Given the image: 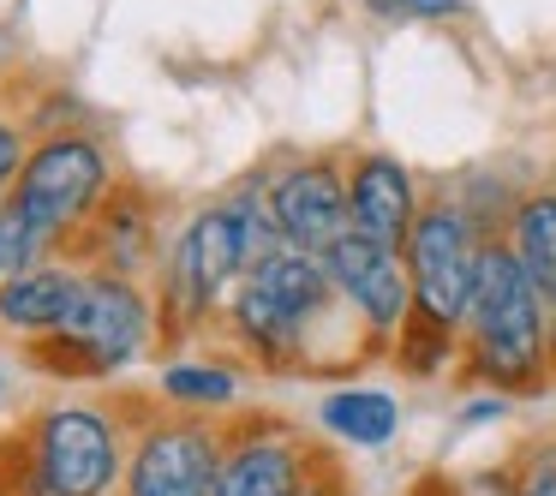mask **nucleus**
<instances>
[{
	"instance_id": "obj_15",
	"label": "nucleus",
	"mask_w": 556,
	"mask_h": 496,
	"mask_svg": "<svg viewBox=\"0 0 556 496\" xmlns=\"http://www.w3.org/2000/svg\"><path fill=\"white\" fill-rule=\"evenodd\" d=\"M317 419H324V431L348 436V443H359V448H383L401 424V407L383 389H341V395H329L324 407H317Z\"/></svg>"
},
{
	"instance_id": "obj_13",
	"label": "nucleus",
	"mask_w": 556,
	"mask_h": 496,
	"mask_svg": "<svg viewBox=\"0 0 556 496\" xmlns=\"http://www.w3.org/2000/svg\"><path fill=\"white\" fill-rule=\"evenodd\" d=\"M245 281H252L257 293H269L281 311H293L300 323H312V317L336 300V276H329V264H324V257H312V252H300V245L269 252L257 269H245Z\"/></svg>"
},
{
	"instance_id": "obj_10",
	"label": "nucleus",
	"mask_w": 556,
	"mask_h": 496,
	"mask_svg": "<svg viewBox=\"0 0 556 496\" xmlns=\"http://www.w3.org/2000/svg\"><path fill=\"white\" fill-rule=\"evenodd\" d=\"M324 264H329V276H336V293L365 317V329H371V335H395V329L407 323L413 281H407V269H401L395 252L371 245L365 233H348V240L324 257Z\"/></svg>"
},
{
	"instance_id": "obj_23",
	"label": "nucleus",
	"mask_w": 556,
	"mask_h": 496,
	"mask_svg": "<svg viewBox=\"0 0 556 496\" xmlns=\"http://www.w3.org/2000/svg\"><path fill=\"white\" fill-rule=\"evenodd\" d=\"M515 496H556V484H539V479H515Z\"/></svg>"
},
{
	"instance_id": "obj_20",
	"label": "nucleus",
	"mask_w": 556,
	"mask_h": 496,
	"mask_svg": "<svg viewBox=\"0 0 556 496\" xmlns=\"http://www.w3.org/2000/svg\"><path fill=\"white\" fill-rule=\"evenodd\" d=\"M377 18H455L460 0H365Z\"/></svg>"
},
{
	"instance_id": "obj_14",
	"label": "nucleus",
	"mask_w": 556,
	"mask_h": 496,
	"mask_svg": "<svg viewBox=\"0 0 556 496\" xmlns=\"http://www.w3.org/2000/svg\"><path fill=\"white\" fill-rule=\"evenodd\" d=\"M305 329H312V323H300V317L281 311L269 293H257L252 281H240V293H233V335H240L257 359L288 365L293 353L305 347Z\"/></svg>"
},
{
	"instance_id": "obj_17",
	"label": "nucleus",
	"mask_w": 556,
	"mask_h": 496,
	"mask_svg": "<svg viewBox=\"0 0 556 496\" xmlns=\"http://www.w3.org/2000/svg\"><path fill=\"white\" fill-rule=\"evenodd\" d=\"M97 245L109 252V276H126L144 257V216L132 204H109L97 216Z\"/></svg>"
},
{
	"instance_id": "obj_2",
	"label": "nucleus",
	"mask_w": 556,
	"mask_h": 496,
	"mask_svg": "<svg viewBox=\"0 0 556 496\" xmlns=\"http://www.w3.org/2000/svg\"><path fill=\"white\" fill-rule=\"evenodd\" d=\"M102 198H109V156H102L90 138L61 132V138H49V144H37L25 156L7 204L30 221V233H37L42 245H61L66 233H78L97 216Z\"/></svg>"
},
{
	"instance_id": "obj_22",
	"label": "nucleus",
	"mask_w": 556,
	"mask_h": 496,
	"mask_svg": "<svg viewBox=\"0 0 556 496\" xmlns=\"http://www.w3.org/2000/svg\"><path fill=\"white\" fill-rule=\"evenodd\" d=\"M515 479H539V484H556V443L532 448V455H527V467H520Z\"/></svg>"
},
{
	"instance_id": "obj_3",
	"label": "nucleus",
	"mask_w": 556,
	"mask_h": 496,
	"mask_svg": "<svg viewBox=\"0 0 556 496\" xmlns=\"http://www.w3.org/2000/svg\"><path fill=\"white\" fill-rule=\"evenodd\" d=\"M121 436L97 407H54L30 431V496H109Z\"/></svg>"
},
{
	"instance_id": "obj_1",
	"label": "nucleus",
	"mask_w": 556,
	"mask_h": 496,
	"mask_svg": "<svg viewBox=\"0 0 556 496\" xmlns=\"http://www.w3.org/2000/svg\"><path fill=\"white\" fill-rule=\"evenodd\" d=\"M467 341L472 365L491 377L496 389H532L551 353V317H544V293L520 269L515 245L484 240L479 252V281H472L467 305Z\"/></svg>"
},
{
	"instance_id": "obj_6",
	"label": "nucleus",
	"mask_w": 556,
	"mask_h": 496,
	"mask_svg": "<svg viewBox=\"0 0 556 496\" xmlns=\"http://www.w3.org/2000/svg\"><path fill=\"white\" fill-rule=\"evenodd\" d=\"M216 496H348L341 460L288 431H252L222 448Z\"/></svg>"
},
{
	"instance_id": "obj_18",
	"label": "nucleus",
	"mask_w": 556,
	"mask_h": 496,
	"mask_svg": "<svg viewBox=\"0 0 556 496\" xmlns=\"http://www.w3.org/2000/svg\"><path fill=\"white\" fill-rule=\"evenodd\" d=\"M162 395L186 400V407H222V400H233V371H222V365H168Z\"/></svg>"
},
{
	"instance_id": "obj_4",
	"label": "nucleus",
	"mask_w": 556,
	"mask_h": 496,
	"mask_svg": "<svg viewBox=\"0 0 556 496\" xmlns=\"http://www.w3.org/2000/svg\"><path fill=\"white\" fill-rule=\"evenodd\" d=\"M479 228H472L467 209L455 204H431L419 221H413V240H407V269H413V311L437 317L443 329L467 323V305H472V281H479Z\"/></svg>"
},
{
	"instance_id": "obj_12",
	"label": "nucleus",
	"mask_w": 556,
	"mask_h": 496,
	"mask_svg": "<svg viewBox=\"0 0 556 496\" xmlns=\"http://www.w3.org/2000/svg\"><path fill=\"white\" fill-rule=\"evenodd\" d=\"M73 293H78V276L61 264H37V269H25V276H7L0 281V323L30 335V341H42L66 323Z\"/></svg>"
},
{
	"instance_id": "obj_5",
	"label": "nucleus",
	"mask_w": 556,
	"mask_h": 496,
	"mask_svg": "<svg viewBox=\"0 0 556 496\" xmlns=\"http://www.w3.org/2000/svg\"><path fill=\"white\" fill-rule=\"evenodd\" d=\"M252 257H245V221L233 204H210L192 216V228L180 233L168 257V317H180L174 329H192L210 305L222 300L233 276H245Z\"/></svg>"
},
{
	"instance_id": "obj_16",
	"label": "nucleus",
	"mask_w": 556,
	"mask_h": 496,
	"mask_svg": "<svg viewBox=\"0 0 556 496\" xmlns=\"http://www.w3.org/2000/svg\"><path fill=\"white\" fill-rule=\"evenodd\" d=\"M515 257L544 300H556V192H532L515 204Z\"/></svg>"
},
{
	"instance_id": "obj_8",
	"label": "nucleus",
	"mask_w": 556,
	"mask_h": 496,
	"mask_svg": "<svg viewBox=\"0 0 556 496\" xmlns=\"http://www.w3.org/2000/svg\"><path fill=\"white\" fill-rule=\"evenodd\" d=\"M269 216H276L281 240L300 245L312 257H329L353 233L348 209V180L329 162H300V168L269 180Z\"/></svg>"
},
{
	"instance_id": "obj_21",
	"label": "nucleus",
	"mask_w": 556,
	"mask_h": 496,
	"mask_svg": "<svg viewBox=\"0 0 556 496\" xmlns=\"http://www.w3.org/2000/svg\"><path fill=\"white\" fill-rule=\"evenodd\" d=\"M18 168H25V138H18L13 120H0V198L13 192Z\"/></svg>"
},
{
	"instance_id": "obj_11",
	"label": "nucleus",
	"mask_w": 556,
	"mask_h": 496,
	"mask_svg": "<svg viewBox=\"0 0 556 496\" xmlns=\"http://www.w3.org/2000/svg\"><path fill=\"white\" fill-rule=\"evenodd\" d=\"M348 209H353V233H365L371 245H383L395 257L407 252L419 209H413V180L401 162H389V156L353 162L348 168Z\"/></svg>"
},
{
	"instance_id": "obj_24",
	"label": "nucleus",
	"mask_w": 556,
	"mask_h": 496,
	"mask_svg": "<svg viewBox=\"0 0 556 496\" xmlns=\"http://www.w3.org/2000/svg\"><path fill=\"white\" fill-rule=\"evenodd\" d=\"M0 281H7V264H0Z\"/></svg>"
},
{
	"instance_id": "obj_7",
	"label": "nucleus",
	"mask_w": 556,
	"mask_h": 496,
	"mask_svg": "<svg viewBox=\"0 0 556 496\" xmlns=\"http://www.w3.org/2000/svg\"><path fill=\"white\" fill-rule=\"evenodd\" d=\"M54 335H66L90 365H97V377H109V371H121V365H132L138 353H144L150 300L126 276H109V269L78 276L73 311H66V323L54 329Z\"/></svg>"
},
{
	"instance_id": "obj_9",
	"label": "nucleus",
	"mask_w": 556,
	"mask_h": 496,
	"mask_svg": "<svg viewBox=\"0 0 556 496\" xmlns=\"http://www.w3.org/2000/svg\"><path fill=\"white\" fill-rule=\"evenodd\" d=\"M222 443L204 424H156L126 467V496H216Z\"/></svg>"
},
{
	"instance_id": "obj_19",
	"label": "nucleus",
	"mask_w": 556,
	"mask_h": 496,
	"mask_svg": "<svg viewBox=\"0 0 556 496\" xmlns=\"http://www.w3.org/2000/svg\"><path fill=\"white\" fill-rule=\"evenodd\" d=\"M448 341H455V329H443L425 311H407V323H401V365L413 377H437V365L448 359Z\"/></svg>"
}]
</instances>
